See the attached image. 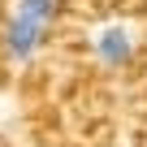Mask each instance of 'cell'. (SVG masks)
Returning <instances> with one entry per match:
<instances>
[{"label":"cell","instance_id":"obj_1","mask_svg":"<svg viewBox=\"0 0 147 147\" xmlns=\"http://www.w3.org/2000/svg\"><path fill=\"white\" fill-rule=\"evenodd\" d=\"M52 13H56V0H18L5 30V52L13 61H30L52 26Z\"/></svg>","mask_w":147,"mask_h":147},{"label":"cell","instance_id":"obj_2","mask_svg":"<svg viewBox=\"0 0 147 147\" xmlns=\"http://www.w3.org/2000/svg\"><path fill=\"white\" fill-rule=\"evenodd\" d=\"M130 52H134V39H130L125 26H104V30L95 35V56H100L104 65H125Z\"/></svg>","mask_w":147,"mask_h":147}]
</instances>
